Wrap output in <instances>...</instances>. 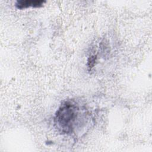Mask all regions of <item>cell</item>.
<instances>
[{
  "label": "cell",
  "mask_w": 152,
  "mask_h": 152,
  "mask_svg": "<svg viewBox=\"0 0 152 152\" xmlns=\"http://www.w3.org/2000/svg\"><path fill=\"white\" fill-rule=\"evenodd\" d=\"M80 108L74 101L64 102L55 113L54 123L62 133L69 134L73 132L78 122Z\"/></svg>",
  "instance_id": "obj_1"
},
{
  "label": "cell",
  "mask_w": 152,
  "mask_h": 152,
  "mask_svg": "<svg viewBox=\"0 0 152 152\" xmlns=\"http://www.w3.org/2000/svg\"><path fill=\"white\" fill-rule=\"evenodd\" d=\"M44 1H37V0H26V1H17L15 3V6L18 9H24L28 7H40L42 6Z\"/></svg>",
  "instance_id": "obj_2"
}]
</instances>
